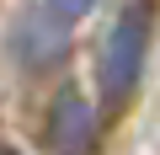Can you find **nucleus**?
Masks as SVG:
<instances>
[{
  "instance_id": "7ed1b4c3",
  "label": "nucleus",
  "mask_w": 160,
  "mask_h": 155,
  "mask_svg": "<svg viewBox=\"0 0 160 155\" xmlns=\"http://www.w3.org/2000/svg\"><path fill=\"white\" fill-rule=\"evenodd\" d=\"M48 155H96V107L80 86H64L48 107Z\"/></svg>"
},
{
  "instance_id": "f257e3e1",
  "label": "nucleus",
  "mask_w": 160,
  "mask_h": 155,
  "mask_svg": "<svg viewBox=\"0 0 160 155\" xmlns=\"http://www.w3.org/2000/svg\"><path fill=\"white\" fill-rule=\"evenodd\" d=\"M155 43V0H128L118 11V22L102 38V59H96V91L107 112H123L144 80V59Z\"/></svg>"
},
{
  "instance_id": "f03ea898",
  "label": "nucleus",
  "mask_w": 160,
  "mask_h": 155,
  "mask_svg": "<svg viewBox=\"0 0 160 155\" xmlns=\"http://www.w3.org/2000/svg\"><path fill=\"white\" fill-rule=\"evenodd\" d=\"M69 38H75V22L59 16L48 0H43V6L16 11V22H11V32H6V48H11V59H16L27 75H38V70H53V64L69 54Z\"/></svg>"
},
{
  "instance_id": "39448f33",
  "label": "nucleus",
  "mask_w": 160,
  "mask_h": 155,
  "mask_svg": "<svg viewBox=\"0 0 160 155\" xmlns=\"http://www.w3.org/2000/svg\"><path fill=\"white\" fill-rule=\"evenodd\" d=\"M0 155H22V150H11V144H0Z\"/></svg>"
},
{
  "instance_id": "20e7f679",
  "label": "nucleus",
  "mask_w": 160,
  "mask_h": 155,
  "mask_svg": "<svg viewBox=\"0 0 160 155\" xmlns=\"http://www.w3.org/2000/svg\"><path fill=\"white\" fill-rule=\"evenodd\" d=\"M48 6H53L59 16H69V22H80V16H91V11H96V0H48Z\"/></svg>"
}]
</instances>
